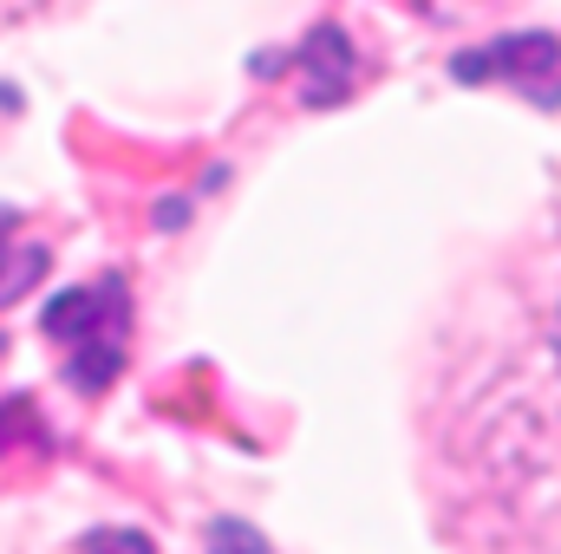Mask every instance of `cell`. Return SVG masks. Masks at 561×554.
Returning <instances> with one entry per match:
<instances>
[{
    "mask_svg": "<svg viewBox=\"0 0 561 554\" xmlns=\"http://www.w3.org/2000/svg\"><path fill=\"white\" fill-rule=\"evenodd\" d=\"M457 79L463 85H496L503 79V85L529 92L536 105H561V46L549 33H510V39H496L483 53H463Z\"/></svg>",
    "mask_w": 561,
    "mask_h": 554,
    "instance_id": "2",
    "label": "cell"
},
{
    "mask_svg": "<svg viewBox=\"0 0 561 554\" xmlns=\"http://www.w3.org/2000/svg\"><path fill=\"white\" fill-rule=\"evenodd\" d=\"M85 549H150V542L144 535H92Z\"/></svg>",
    "mask_w": 561,
    "mask_h": 554,
    "instance_id": "5",
    "label": "cell"
},
{
    "mask_svg": "<svg viewBox=\"0 0 561 554\" xmlns=\"http://www.w3.org/2000/svg\"><path fill=\"white\" fill-rule=\"evenodd\" d=\"M46 275V249L13 235V216H0V307H13L33 280Z\"/></svg>",
    "mask_w": 561,
    "mask_h": 554,
    "instance_id": "4",
    "label": "cell"
},
{
    "mask_svg": "<svg viewBox=\"0 0 561 554\" xmlns=\"http://www.w3.org/2000/svg\"><path fill=\"white\" fill-rule=\"evenodd\" d=\"M39 333L59 346L66 379L79 392H105L125 359H131V287L118 275H99L85 287H66L59 300H46Z\"/></svg>",
    "mask_w": 561,
    "mask_h": 554,
    "instance_id": "1",
    "label": "cell"
},
{
    "mask_svg": "<svg viewBox=\"0 0 561 554\" xmlns=\"http://www.w3.org/2000/svg\"><path fill=\"white\" fill-rule=\"evenodd\" d=\"M549 346H556V366H561V307H556V333H549Z\"/></svg>",
    "mask_w": 561,
    "mask_h": 554,
    "instance_id": "6",
    "label": "cell"
},
{
    "mask_svg": "<svg viewBox=\"0 0 561 554\" xmlns=\"http://www.w3.org/2000/svg\"><path fill=\"white\" fill-rule=\"evenodd\" d=\"M300 99L307 105H333V99H346V85H353V46H346V33L340 26H320L313 39H307V53H300Z\"/></svg>",
    "mask_w": 561,
    "mask_h": 554,
    "instance_id": "3",
    "label": "cell"
}]
</instances>
